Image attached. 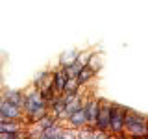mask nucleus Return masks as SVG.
<instances>
[{
    "mask_svg": "<svg viewBox=\"0 0 148 139\" xmlns=\"http://www.w3.org/2000/svg\"><path fill=\"white\" fill-rule=\"evenodd\" d=\"M22 111H24V117L22 120L30 126L35 120H39L43 115L48 113V106H46L45 98L41 96V91L35 89V87H30V89L24 91V104H22Z\"/></svg>",
    "mask_w": 148,
    "mask_h": 139,
    "instance_id": "obj_1",
    "label": "nucleus"
},
{
    "mask_svg": "<svg viewBox=\"0 0 148 139\" xmlns=\"http://www.w3.org/2000/svg\"><path fill=\"white\" fill-rule=\"evenodd\" d=\"M122 136L124 137H148V117L128 108Z\"/></svg>",
    "mask_w": 148,
    "mask_h": 139,
    "instance_id": "obj_2",
    "label": "nucleus"
},
{
    "mask_svg": "<svg viewBox=\"0 0 148 139\" xmlns=\"http://www.w3.org/2000/svg\"><path fill=\"white\" fill-rule=\"evenodd\" d=\"M126 111H128L126 106L113 104V108H111V120H109V133H111V137H120L122 136Z\"/></svg>",
    "mask_w": 148,
    "mask_h": 139,
    "instance_id": "obj_3",
    "label": "nucleus"
},
{
    "mask_svg": "<svg viewBox=\"0 0 148 139\" xmlns=\"http://www.w3.org/2000/svg\"><path fill=\"white\" fill-rule=\"evenodd\" d=\"M111 108H113V102L109 100H100V108H98V115H96V122L95 128L100 130H108L109 132V120H111Z\"/></svg>",
    "mask_w": 148,
    "mask_h": 139,
    "instance_id": "obj_4",
    "label": "nucleus"
},
{
    "mask_svg": "<svg viewBox=\"0 0 148 139\" xmlns=\"http://www.w3.org/2000/svg\"><path fill=\"white\" fill-rule=\"evenodd\" d=\"M0 111H2V115L6 119H11V120H21L22 117H24V111H22V108L11 104V102L6 100L2 95H0Z\"/></svg>",
    "mask_w": 148,
    "mask_h": 139,
    "instance_id": "obj_5",
    "label": "nucleus"
},
{
    "mask_svg": "<svg viewBox=\"0 0 148 139\" xmlns=\"http://www.w3.org/2000/svg\"><path fill=\"white\" fill-rule=\"evenodd\" d=\"M65 126H72V128H82V126H87V117H85V109H83V104L82 108H78L74 113H71L67 119L63 120Z\"/></svg>",
    "mask_w": 148,
    "mask_h": 139,
    "instance_id": "obj_6",
    "label": "nucleus"
},
{
    "mask_svg": "<svg viewBox=\"0 0 148 139\" xmlns=\"http://www.w3.org/2000/svg\"><path fill=\"white\" fill-rule=\"evenodd\" d=\"M0 95H2L6 100H9L11 104L18 106V108H22V104H24V91H21V89H11V87H4V89L0 91Z\"/></svg>",
    "mask_w": 148,
    "mask_h": 139,
    "instance_id": "obj_7",
    "label": "nucleus"
},
{
    "mask_svg": "<svg viewBox=\"0 0 148 139\" xmlns=\"http://www.w3.org/2000/svg\"><path fill=\"white\" fill-rule=\"evenodd\" d=\"M63 120H54L46 130L41 132V139H61V132H63Z\"/></svg>",
    "mask_w": 148,
    "mask_h": 139,
    "instance_id": "obj_8",
    "label": "nucleus"
},
{
    "mask_svg": "<svg viewBox=\"0 0 148 139\" xmlns=\"http://www.w3.org/2000/svg\"><path fill=\"white\" fill-rule=\"evenodd\" d=\"M67 78H69V76L65 74V71H63L61 65H59L58 69H54V71H52V87H54L56 93H63Z\"/></svg>",
    "mask_w": 148,
    "mask_h": 139,
    "instance_id": "obj_9",
    "label": "nucleus"
},
{
    "mask_svg": "<svg viewBox=\"0 0 148 139\" xmlns=\"http://www.w3.org/2000/svg\"><path fill=\"white\" fill-rule=\"evenodd\" d=\"M63 109H65V100H63L61 95H58V96H56V98L48 104V113L54 115L56 119L63 120Z\"/></svg>",
    "mask_w": 148,
    "mask_h": 139,
    "instance_id": "obj_10",
    "label": "nucleus"
},
{
    "mask_svg": "<svg viewBox=\"0 0 148 139\" xmlns=\"http://www.w3.org/2000/svg\"><path fill=\"white\" fill-rule=\"evenodd\" d=\"M96 74H98V72H96L95 69H91L89 65H83L82 71H80V74H78L76 78H78V82H80L82 87H87V85H89V83L96 78Z\"/></svg>",
    "mask_w": 148,
    "mask_h": 139,
    "instance_id": "obj_11",
    "label": "nucleus"
},
{
    "mask_svg": "<svg viewBox=\"0 0 148 139\" xmlns=\"http://www.w3.org/2000/svg\"><path fill=\"white\" fill-rule=\"evenodd\" d=\"M52 80V71H39L34 76V80H32V87H35V89H43V87Z\"/></svg>",
    "mask_w": 148,
    "mask_h": 139,
    "instance_id": "obj_12",
    "label": "nucleus"
},
{
    "mask_svg": "<svg viewBox=\"0 0 148 139\" xmlns=\"http://www.w3.org/2000/svg\"><path fill=\"white\" fill-rule=\"evenodd\" d=\"M80 91H83V87L80 85L78 78L69 76L67 82H65V89H63V93H80Z\"/></svg>",
    "mask_w": 148,
    "mask_h": 139,
    "instance_id": "obj_13",
    "label": "nucleus"
},
{
    "mask_svg": "<svg viewBox=\"0 0 148 139\" xmlns=\"http://www.w3.org/2000/svg\"><path fill=\"white\" fill-rule=\"evenodd\" d=\"M61 67H63V71H65L67 76H74V78H76L78 74H80L83 65H80L78 61H71V63H67V65H61Z\"/></svg>",
    "mask_w": 148,
    "mask_h": 139,
    "instance_id": "obj_14",
    "label": "nucleus"
},
{
    "mask_svg": "<svg viewBox=\"0 0 148 139\" xmlns=\"http://www.w3.org/2000/svg\"><path fill=\"white\" fill-rule=\"evenodd\" d=\"M78 52H80V50H76V48H72V50H67V52H63L61 56H59V65H67V63H71V61H76V58H78Z\"/></svg>",
    "mask_w": 148,
    "mask_h": 139,
    "instance_id": "obj_15",
    "label": "nucleus"
},
{
    "mask_svg": "<svg viewBox=\"0 0 148 139\" xmlns=\"http://www.w3.org/2000/svg\"><path fill=\"white\" fill-rule=\"evenodd\" d=\"M87 65H89L91 69H95L96 72L102 69V58H100V54H96V52H91L89 56V61H87Z\"/></svg>",
    "mask_w": 148,
    "mask_h": 139,
    "instance_id": "obj_16",
    "label": "nucleus"
},
{
    "mask_svg": "<svg viewBox=\"0 0 148 139\" xmlns=\"http://www.w3.org/2000/svg\"><path fill=\"white\" fill-rule=\"evenodd\" d=\"M92 136V126H82V128H78L76 130V137H83V139H91Z\"/></svg>",
    "mask_w": 148,
    "mask_h": 139,
    "instance_id": "obj_17",
    "label": "nucleus"
},
{
    "mask_svg": "<svg viewBox=\"0 0 148 139\" xmlns=\"http://www.w3.org/2000/svg\"><path fill=\"white\" fill-rule=\"evenodd\" d=\"M71 137H76V128H72V126H63L61 139H71Z\"/></svg>",
    "mask_w": 148,
    "mask_h": 139,
    "instance_id": "obj_18",
    "label": "nucleus"
},
{
    "mask_svg": "<svg viewBox=\"0 0 148 139\" xmlns=\"http://www.w3.org/2000/svg\"><path fill=\"white\" fill-rule=\"evenodd\" d=\"M89 56H91V50H83V52H78L76 61L80 63V65H87V61H89Z\"/></svg>",
    "mask_w": 148,
    "mask_h": 139,
    "instance_id": "obj_19",
    "label": "nucleus"
},
{
    "mask_svg": "<svg viewBox=\"0 0 148 139\" xmlns=\"http://www.w3.org/2000/svg\"><path fill=\"white\" fill-rule=\"evenodd\" d=\"M4 119H6V117H4V115H2V111H0V120H4Z\"/></svg>",
    "mask_w": 148,
    "mask_h": 139,
    "instance_id": "obj_20",
    "label": "nucleus"
}]
</instances>
